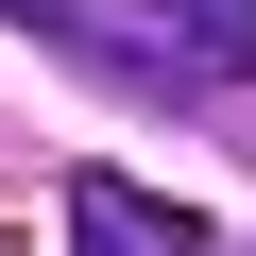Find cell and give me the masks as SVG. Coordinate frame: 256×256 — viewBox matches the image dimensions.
Listing matches in <instances>:
<instances>
[{
    "label": "cell",
    "instance_id": "1",
    "mask_svg": "<svg viewBox=\"0 0 256 256\" xmlns=\"http://www.w3.org/2000/svg\"><path fill=\"white\" fill-rule=\"evenodd\" d=\"M68 239H86V256H205V222H188V205L120 188V171H68Z\"/></svg>",
    "mask_w": 256,
    "mask_h": 256
}]
</instances>
